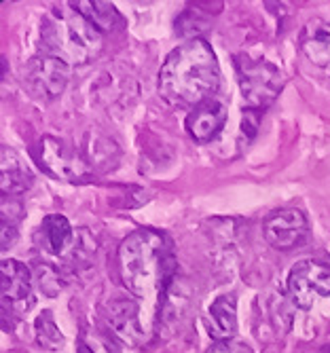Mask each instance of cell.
Here are the masks:
<instances>
[{"label": "cell", "mask_w": 330, "mask_h": 353, "mask_svg": "<svg viewBox=\"0 0 330 353\" xmlns=\"http://www.w3.org/2000/svg\"><path fill=\"white\" fill-rule=\"evenodd\" d=\"M41 41L47 55L61 59L68 66L93 61L104 49V34L77 9L55 7L43 17Z\"/></svg>", "instance_id": "3"}, {"label": "cell", "mask_w": 330, "mask_h": 353, "mask_svg": "<svg viewBox=\"0 0 330 353\" xmlns=\"http://www.w3.org/2000/svg\"><path fill=\"white\" fill-rule=\"evenodd\" d=\"M210 317H212V336L216 341L233 339L237 332V296L220 294L210 305Z\"/></svg>", "instance_id": "14"}, {"label": "cell", "mask_w": 330, "mask_h": 353, "mask_svg": "<svg viewBox=\"0 0 330 353\" xmlns=\"http://www.w3.org/2000/svg\"><path fill=\"white\" fill-rule=\"evenodd\" d=\"M262 235L275 250L290 252L303 248L309 239V222L299 208H282L262 220Z\"/></svg>", "instance_id": "8"}, {"label": "cell", "mask_w": 330, "mask_h": 353, "mask_svg": "<svg viewBox=\"0 0 330 353\" xmlns=\"http://www.w3.org/2000/svg\"><path fill=\"white\" fill-rule=\"evenodd\" d=\"M35 330H37V341L43 349L47 351H59L64 347V334L59 332L53 313L51 311H43L37 322H35Z\"/></svg>", "instance_id": "17"}, {"label": "cell", "mask_w": 330, "mask_h": 353, "mask_svg": "<svg viewBox=\"0 0 330 353\" xmlns=\"http://www.w3.org/2000/svg\"><path fill=\"white\" fill-rule=\"evenodd\" d=\"M320 353H330V345H326V347H324V349H322Z\"/></svg>", "instance_id": "23"}, {"label": "cell", "mask_w": 330, "mask_h": 353, "mask_svg": "<svg viewBox=\"0 0 330 353\" xmlns=\"http://www.w3.org/2000/svg\"><path fill=\"white\" fill-rule=\"evenodd\" d=\"M220 89V66L206 39L178 45L159 70V93L172 106H200Z\"/></svg>", "instance_id": "2"}, {"label": "cell", "mask_w": 330, "mask_h": 353, "mask_svg": "<svg viewBox=\"0 0 330 353\" xmlns=\"http://www.w3.org/2000/svg\"><path fill=\"white\" fill-rule=\"evenodd\" d=\"M102 317L110 334L123 345H140L146 336L140 324V303L134 299L108 301L102 309Z\"/></svg>", "instance_id": "9"}, {"label": "cell", "mask_w": 330, "mask_h": 353, "mask_svg": "<svg viewBox=\"0 0 330 353\" xmlns=\"http://www.w3.org/2000/svg\"><path fill=\"white\" fill-rule=\"evenodd\" d=\"M37 281H39V288L47 296H55L61 290V277L49 265H37Z\"/></svg>", "instance_id": "20"}, {"label": "cell", "mask_w": 330, "mask_h": 353, "mask_svg": "<svg viewBox=\"0 0 330 353\" xmlns=\"http://www.w3.org/2000/svg\"><path fill=\"white\" fill-rule=\"evenodd\" d=\"M21 218H23V203L17 197L3 195V205H0V227L17 229Z\"/></svg>", "instance_id": "19"}, {"label": "cell", "mask_w": 330, "mask_h": 353, "mask_svg": "<svg viewBox=\"0 0 330 353\" xmlns=\"http://www.w3.org/2000/svg\"><path fill=\"white\" fill-rule=\"evenodd\" d=\"M23 81L35 98L43 102H51L66 89V85H68L70 66L53 55L41 53L28 61Z\"/></svg>", "instance_id": "6"}, {"label": "cell", "mask_w": 330, "mask_h": 353, "mask_svg": "<svg viewBox=\"0 0 330 353\" xmlns=\"http://www.w3.org/2000/svg\"><path fill=\"white\" fill-rule=\"evenodd\" d=\"M210 30L208 17L202 15L197 9H186L178 19H176V34L182 37L184 41H197L204 39V34Z\"/></svg>", "instance_id": "18"}, {"label": "cell", "mask_w": 330, "mask_h": 353, "mask_svg": "<svg viewBox=\"0 0 330 353\" xmlns=\"http://www.w3.org/2000/svg\"><path fill=\"white\" fill-rule=\"evenodd\" d=\"M70 7L87 17L100 32H113L123 26V17L117 7L104 0H79V3H70Z\"/></svg>", "instance_id": "15"}, {"label": "cell", "mask_w": 330, "mask_h": 353, "mask_svg": "<svg viewBox=\"0 0 330 353\" xmlns=\"http://www.w3.org/2000/svg\"><path fill=\"white\" fill-rule=\"evenodd\" d=\"M77 353H95V351H93L85 341H79V343H77Z\"/></svg>", "instance_id": "22"}, {"label": "cell", "mask_w": 330, "mask_h": 353, "mask_svg": "<svg viewBox=\"0 0 330 353\" xmlns=\"http://www.w3.org/2000/svg\"><path fill=\"white\" fill-rule=\"evenodd\" d=\"M301 49L316 66L330 63V21L311 19L301 34Z\"/></svg>", "instance_id": "13"}, {"label": "cell", "mask_w": 330, "mask_h": 353, "mask_svg": "<svg viewBox=\"0 0 330 353\" xmlns=\"http://www.w3.org/2000/svg\"><path fill=\"white\" fill-rule=\"evenodd\" d=\"M30 154L47 176L61 182H87L95 176L87 157L77 146L53 136L41 138Z\"/></svg>", "instance_id": "5"}, {"label": "cell", "mask_w": 330, "mask_h": 353, "mask_svg": "<svg viewBox=\"0 0 330 353\" xmlns=\"http://www.w3.org/2000/svg\"><path fill=\"white\" fill-rule=\"evenodd\" d=\"M206 353H252V349L235 339H226V341H214V345Z\"/></svg>", "instance_id": "21"}, {"label": "cell", "mask_w": 330, "mask_h": 353, "mask_svg": "<svg viewBox=\"0 0 330 353\" xmlns=\"http://www.w3.org/2000/svg\"><path fill=\"white\" fill-rule=\"evenodd\" d=\"M0 292L7 303L26 301L32 292V271L28 265L15 259H3L0 263Z\"/></svg>", "instance_id": "12"}, {"label": "cell", "mask_w": 330, "mask_h": 353, "mask_svg": "<svg viewBox=\"0 0 330 353\" xmlns=\"http://www.w3.org/2000/svg\"><path fill=\"white\" fill-rule=\"evenodd\" d=\"M43 239H45V248L49 254L53 256H61L66 250L72 245V227L66 216L61 214H49L43 220V227H41Z\"/></svg>", "instance_id": "16"}, {"label": "cell", "mask_w": 330, "mask_h": 353, "mask_svg": "<svg viewBox=\"0 0 330 353\" xmlns=\"http://www.w3.org/2000/svg\"><path fill=\"white\" fill-rule=\"evenodd\" d=\"M224 123H226L224 104L218 100H208L200 106L191 108L186 117V132L195 142L210 144L218 138Z\"/></svg>", "instance_id": "10"}, {"label": "cell", "mask_w": 330, "mask_h": 353, "mask_svg": "<svg viewBox=\"0 0 330 353\" xmlns=\"http://www.w3.org/2000/svg\"><path fill=\"white\" fill-rule=\"evenodd\" d=\"M35 176L26 165L23 157L9 146H3V159H0V190L3 195L19 197L32 186Z\"/></svg>", "instance_id": "11"}, {"label": "cell", "mask_w": 330, "mask_h": 353, "mask_svg": "<svg viewBox=\"0 0 330 353\" xmlns=\"http://www.w3.org/2000/svg\"><path fill=\"white\" fill-rule=\"evenodd\" d=\"M178 273L172 239L157 229H138L119 245V275L142 303L161 309Z\"/></svg>", "instance_id": "1"}, {"label": "cell", "mask_w": 330, "mask_h": 353, "mask_svg": "<svg viewBox=\"0 0 330 353\" xmlns=\"http://www.w3.org/2000/svg\"><path fill=\"white\" fill-rule=\"evenodd\" d=\"M288 292L296 307L311 309L318 299L330 296V265L301 261L288 273Z\"/></svg>", "instance_id": "7"}, {"label": "cell", "mask_w": 330, "mask_h": 353, "mask_svg": "<svg viewBox=\"0 0 330 353\" xmlns=\"http://www.w3.org/2000/svg\"><path fill=\"white\" fill-rule=\"evenodd\" d=\"M235 74L242 98L250 110L265 112L282 93L284 72L267 59H254L250 55H235Z\"/></svg>", "instance_id": "4"}]
</instances>
